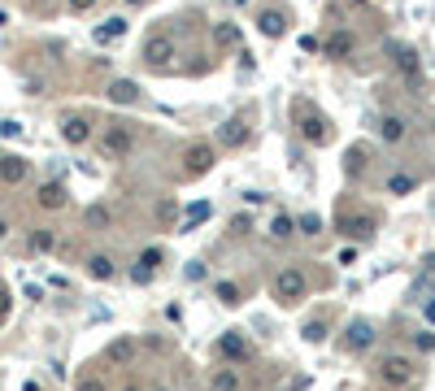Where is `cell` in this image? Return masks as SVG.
Here are the masks:
<instances>
[{
    "instance_id": "cell-1",
    "label": "cell",
    "mask_w": 435,
    "mask_h": 391,
    "mask_svg": "<svg viewBox=\"0 0 435 391\" xmlns=\"http://www.w3.org/2000/svg\"><path fill=\"white\" fill-rule=\"evenodd\" d=\"M296 118H300V130H305V139H309V144H318V148H322V144H331L327 118H322V113H318L309 101H305V105H296Z\"/></svg>"
},
{
    "instance_id": "cell-2",
    "label": "cell",
    "mask_w": 435,
    "mask_h": 391,
    "mask_svg": "<svg viewBox=\"0 0 435 391\" xmlns=\"http://www.w3.org/2000/svg\"><path fill=\"white\" fill-rule=\"evenodd\" d=\"M300 296H305V274L292 270V266L279 270V274H275V300H279V304H296Z\"/></svg>"
},
{
    "instance_id": "cell-3",
    "label": "cell",
    "mask_w": 435,
    "mask_h": 391,
    "mask_svg": "<svg viewBox=\"0 0 435 391\" xmlns=\"http://www.w3.org/2000/svg\"><path fill=\"white\" fill-rule=\"evenodd\" d=\"M170 61H174V40L170 35H153L148 48H144V65H148V70H166Z\"/></svg>"
},
{
    "instance_id": "cell-4",
    "label": "cell",
    "mask_w": 435,
    "mask_h": 391,
    "mask_svg": "<svg viewBox=\"0 0 435 391\" xmlns=\"http://www.w3.org/2000/svg\"><path fill=\"white\" fill-rule=\"evenodd\" d=\"M26 174H31V161H26V157H18V153H5V157H0V183L18 187V183H26Z\"/></svg>"
},
{
    "instance_id": "cell-5",
    "label": "cell",
    "mask_w": 435,
    "mask_h": 391,
    "mask_svg": "<svg viewBox=\"0 0 435 391\" xmlns=\"http://www.w3.org/2000/svg\"><path fill=\"white\" fill-rule=\"evenodd\" d=\"M101 148H105V157H126L135 148V139H131V130H126V126H109L101 135Z\"/></svg>"
},
{
    "instance_id": "cell-6",
    "label": "cell",
    "mask_w": 435,
    "mask_h": 391,
    "mask_svg": "<svg viewBox=\"0 0 435 391\" xmlns=\"http://www.w3.org/2000/svg\"><path fill=\"white\" fill-rule=\"evenodd\" d=\"M257 31H262L266 40H283L287 35V13L283 9H262L257 13Z\"/></svg>"
},
{
    "instance_id": "cell-7",
    "label": "cell",
    "mask_w": 435,
    "mask_h": 391,
    "mask_svg": "<svg viewBox=\"0 0 435 391\" xmlns=\"http://www.w3.org/2000/svg\"><path fill=\"white\" fill-rule=\"evenodd\" d=\"M370 344H375V326L357 318V322L348 326V335H344V348H348V352H366Z\"/></svg>"
},
{
    "instance_id": "cell-8",
    "label": "cell",
    "mask_w": 435,
    "mask_h": 391,
    "mask_svg": "<svg viewBox=\"0 0 435 391\" xmlns=\"http://www.w3.org/2000/svg\"><path fill=\"white\" fill-rule=\"evenodd\" d=\"M388 53H392V65L400 74H409V78H418V70H423V65H418V53L409 44H388Z\"/></svg>"
},
{
    "instance_id": "cell-9",
    "label": "cell",
    "mask_w": 435,
    "mask_h": 391,
    "mask_svg": "<svg viewBox=\"0 0 435 391\" xmlns=\"http://www.w3.org/2000/svg\"><path fill=\"white\" fill-rule=\"evenodd\" d=\"M187 161V174H209V166H214V148L209 144H191V148L183 153Z\"/></svg>"
},
{
    "instance_id": "cell-10",
    "label": "cell",
    "mask_w": 435,
    "mask_h": 391,
    "mask_svg": "<svg viewBox=\"0 0 435 391\" xmlns=\"http://www.w3.org/2000/svg\"><path fill=\"white\" fill-rule=\"evenodd\" d=\"M61 139L74 144V148H78V144H87L92 139V122L87 118H66V122H61Z\"/></svg>"
},
{
    "instance_id": "cell-11",
    "label": "cell",
    "mask_w": 435,
    "mask_h": 391,
    "mask_svg": "<svg viewBox=\"0 0 435 391\" xmlns=\"http://www.w3.org/2000/svg\"><path fill=\"white\" fill-rule=\"evenodd\" d=\"M244 139H248V126L239 122V118H231V122L218 126V144H222V148H239Z\"/></svg>"
},
{
    "instance_id": "cell-12",
    "label": "cell",
    "mask_w": 435,
    "mask_h": 391,
    "mask_svg": "<svg viewBox=\"0 0 435 391\" xmlns=\"http://www.w3.org/2000/svg\"><path fill=\"white\" fill-rule=\"evenodd\" d=\"M383 383L388 387H405L409 383V361L405 356H388V361H383Z\"/></svg>"
},
{
    "instance_id": "cell-13",
    "label": "cell",
    "mask_w": 435,
    "mask_h": 391,
    "mask_svg": "<svg viewBox=\"0 0 435 391\" xmlns=\"http://www.w3.org/2000/svg\"><path fill=\"white\" fill-rule=\"evenodd\" d=\"M126 26H131L126 18H105L101 26L92 31V40H96V44H114V40H122V35H126Z\"/></svg>"
},
{
    "instance_id": "cell-14",
    "label": "cell",
    "mask_w": 435,
    "mask_h": 391,
    "mask_svg": "<svg viewBox=\"0 0 435 391\" xmlns=\"http://www.w3.org/2000/svg\"><path fill=\"white\" fill-rule=\"evenodd\" d=\"M327 48V57H352V48H357V35L352 31H335V35L322 44Z\"/></svg>"
},
{
    "instance_id": "cell-15",
    "label": "cell",
    "mask_w": 435,
    "mask_h": 391,
    "mask_svg": "<svg viewBox=\"0 0 435 391\" xmlns=\"http://www.w3.org/2000/svg\"><path fill=\"white\" fill-rule=\"evenodd\" d=\"M340 231H344L348 239H370V235H375V218H366V214L344 218V222H340Z\"/></svg>"
},
{
    "instance_id": "cell-16",
    "label": "cell",
    "mask_w": 435,
    "mask_h": 391,
    "mask_svg": "<svg viewBox=\"0 0 435 391\" xmlns=\"http://www.w3.org/2000/svg\"><path fill=\"white\" fill-rule=\"evenodd\" d=\"M109 101H114V105H135L139 87L131 83V78H114V83H109Z\"/></svg>"
},
{
    "instance_id": "cell-17",
    "label": "cell",
    "mask_w": 435,
    "mask_h": 391,
    "mask_svg": "<svg viewBox=\"0 0 435 391\" xmlns=\"http://www.w3.org/2000/svg\"><path fill=\"white\" fill-rule=\"evenodd\" d=\"M218 352L231 356V361H248V344H244V335H235V331L218 339Z\"/></svg>"
},
{
    "instance_id": "cell-18",
    "label": "cell",
    "mask_w": 435,
    "mask_h": 391,
    "mask_svg": "<svg viewBox=\"0 0 435 391\" xmlns=\"http://www.w3.org/2000/svg\"><path fill=\"white\" fill-rule=\"evenodd\" d=\"M87 274H92V279L96 283H109V279H114V257H105V252H96V257H87Z\"/></svg>"
},
{
    "instance_id": "cell-19",
    "label": "cell",
    "mask_w": 435,
    "mask_h": 391,
    "mask_svg": "<svg viewBox=\"0 0 435 391\" xmlns=\"http://www.w3.org/2000/svg\"><path fill=\"white\" fill-rule=\"evenodd\" d=\"M35 200H40V209H61V205H66V187H61V183H44Z\"/></svg>"
},
{
    "instance_id": "cell-20",
    "label": "cell",
    "mask_w": 435,
    "mask_h": 391,
    "mask_svg": "<svg viewBox=\"0 0 435 391\" xmlns=\"http://www.w3.org/2000/svg\"><path fill=\"white\" fill-rule=\"evenodd\" d=\"M157 261H161V252H157V248H148V252H144V257L135 261L131 279H135V283H148V279H153V270H157Z\"/></svg>"
},
{
    "instance_id": "cell-21",
    "label": "cell",
    "mask_w": 435,
    "mask_h": 391,
    "mask_svg": "<svg viewBox=\"0 0 435 391\" xmlns=\"http://www.w3.org/2000/svg\"><path fill=\"white\" fill-rule=\"evenodd\" d=\"M214 44L218 48H239V26L235 22H218L214 26Z\"/></svg>"
},
{
    "instance_id": "cell-22",
    "label": "cell",
    "mask_w": 435,
    "mask_h": 391,
    "mask_svg": "<svg viewBox=\"0 0 435 391\" xmlns=\"http://www.w3.org/2000/svg\"><path fill=\"white\" fill-rule=\"evenodd\" d=\"M209 214H214V209H209L205 200H201V205H191L187 214H183V226H179V231H196V226H201V222H205Z\"/></svg>"
},
{
    "instance_id": "cell-23",
    "label": "cell",
    "mask_w": 435,
    "mask_h": 391,
    "mask_svg": "<svg viewBox=\"0 0 435 391\" xmlns=\"http://www.w3.org/2000/svg\"><path fill=\"white\" fill-rule=\"evenodd\" d=\"M379 135L388 139V144H400V139H405V122H400V118H383L379 122Z\"/></svg>"
},
{
    "instance_id": "cell-24",
    "label": "cell",
    "mask_w": 435,
    "mask_h": 391,
    "mask_svg": "<svg viewBox=\"0 0 435 391\" xmlns=\"http://www.w3.org/2000/svg\"><path fill=\"white\" fill-rule=\"evenodd\" d=\"M413 187H418L413 174H392V178H388V191H392V196H409Z\"/></svg>"
},
{
    "instance_id": "cell-25",
    "label": "cell",
    "mask_w": 435,
    "mask_h": 391,
    "mask_svg": "<svg viewBox=\"0 0 435 391\" xmlns=\"http://www.w3.org/2000/svg\"><path fill=\"white\" fill-rule=\"evenodd\" d=\"M292 226H296L292 218H287V214H279L275 222H270V239H292Z\"/></svg>"
},
{
    "instance_id": "cell-26",
    "label": "cell",
    "mask_w": 435,
    "mask_h": 391,
    "mask_svg": "<svg viewBox=\"0 0 435 391\" xmlns=\"http://www.w3.org/2000/svg\"><path fill=\"white\" fill-rule=\"evenodd\" d=\"M135 352V344H131V339H114V344H109V361H126V356H131Z\"/></svg>"
},
{
    "instance_id": "cell-27",
    "label": "cell",
    "mask_w": 435,
    "mask_h": 391,
    "mask_svg": "<svg viewBox=\"0 0 435 391\" xmlns=\"http://www.w3.org/2000/svg\"><path fill=\"white\" fill-rule=\"evenodd\" d=\"M214 296H218L222 304H239V287H235V283H227V279H222V283L214 287Z\"/></svg>"
},
{
    "instance_id": "cell-28",
    "label": "cell",
    "mask_w": 435,
    "mask_h": 391,
    "mask_svg": "<svg viewBox=\"0 0 435 391\" xmlns=\"http://www.w3.org/2000/svg\"><path fill=\"white\" fill-rule=\"evenodd\" d=\"M214 387H218V391H239V374H235V370H222L218 379H214Z\"/></svg>"
},
{
    "instance_id": "cell-29",
    "label": "cell",
    "mask_w": 435,
    "mask_h": 391,
    "mask_svg": "<svg viewBox=\"0 0 435 391\" xmlns=\"http://www.w3.org/2000/svg\"><path fill=\"white\" fill-rule=\"evenodd\" d=\"M53 243H57V235H53V231H35V235H31V248H35V252H48Z\"/></svg>"
},
{
    "instance_id": "cell-30",
    "label": "cell",
    "mask_w": 435,
    "mask_h": 391,
    "mask_svg": "<svg viewBox=\"0 0 435 391\" xmlns=\"http://www.w3.org/2000/svg\"><path fill=\"white\" fill-rule=\"evenodd\" d=\"M300 335H305V344H322V339H327V326H322V322H309Z\"/></svg>"
},
{
    "instance_id": "cell-31",
    "label": "cell",
    "mask_w": 435,
    "mask_h": 391,
    "mask_svg": "<svg viewBox=\"0 0 435 391\" xmlns=\"http://www.w3.org/2000/svg\"><path fill=\"white\" fill-rule=\"evenodd\" d=\"M296 226H300V235H318V231H322V218H318V214H300Z\"/></svg>"
},
{
    "instance_id": "cell-32",
    "label": "cell",
    "mask_w": 435,
    "mask_h": 391,
    "mask_svg": "<svg viewBox=\"0 0 435 391\" xmlns=\"http://www.w3.org/2000/svg\"><path fill=\"white\" fill-rule=\"evenodd\" d=\"M205 274H209V270H205V261H187V270H183V279H187V283H201V279H205Z\"/></svg>"
},
{
    "instance_id": "cell-33",
    "label": "cell",
    "mask_w": 435,
    "mask_h": 391,
    "mask_svg": "<svg viewBox=\"0 0 435 391\" xmlns=\"http://www.w3.org/2000/svg\"><path fill=\"white\" fill-rule=\"evenodd\" d=\"M0 135H5V139H18V135H22V122H13V118L0 122Z\"/></svg>"
},
{
    "instance_id": "cell-34",
    "label": "cell",
    "mask_w": 435,
    "mask_h": 391,
    "mask_svg": "<svg viewBox=\"0 0 435 391\" xmlns=\"http://www.w3.org/2000/svg\"><path fill=\"white\" fill-rule=\"evenodd\" d=\"M413 344H418V352H435V335H431V331H423V335L413 339Z\"/></svg>"
},
{
    "instance_id": "cell-35",
    "label": "cell",
    "mask_w": 435,
    "mask_h": 391,
    "mask_svg": "<svg viewBox=\"0 0 435 391\" xmlns=\"http://www.w3.org/2000/svg\"><path fill=\"white\" fill-rule=\"evenodd\" d=\"M231 226H235V235H248V231H253V218H248V214H239Z\"/></svg>"
},
{
    "instance_id": "cell-36",
    "label": "cell",
    "mask_w": 435,
    "mask_h": 391,
    "mask_svg": "<svg viewBox=\"0 0 435 391\" xmlns=\"http://www.w3.org/2000/svg\"><path fill=\"white\" fill-rule=\"evenodd\" d=\"M9 304H13V296H9V287H0V322L9 318Z\"/></svg>"
},
{
    "instance_id": "cell-37",
    "label": "cell",
    "mask_w": 435,
    "mask_h": 391,
    "mask_svg": "<svg viewBox=\"0 0 435 391\" xmlns=\"http://www.w3.org/2000/svg\"><path fill=\"white\" fill-rule=\"evenodd\" d=\"M66 5H70L74 13H87V9H96V0H66Z\"/></svg>"
},
{
    "instance_id": "cell-38",
    "label": "cell",
    "mask_w": 435,
    "mask_h": 391,
    "mask_svg": "<svg viewBox=\"0 0 435 391\" xmlns=\"http://www.w3.org/2000/svg\"><path fill=\"white\" fill-rule=\"evenodd\" d=\"M318 48H322V44H318L314 35H300V53H318Z\"/></svg>"
},
{
    "instance_id": "cell-39",
    "label": "cell",
    "mask_w": 435,
    "mask_h": 391,
    "mask_svg": "<svg viewBox=\"0 0 435 391\" xmlns=\"http://www.w3.org/2000/svg\"><path fill=\"white\" fill-rule=\"evenodd\" d=\"M87 222H96V226H105V222H109V214H105V209H87Z\"/></svg>"
},
{
    "instance_id": "cell-40",
    "label": "cell",
    "mask_w": 435,
    "mask_h": 391,
    "mask_svg": "<svg viewBox=\"0 0 435 391\" xmlns=\"http://www.w3.org/2000/svg\"><path fill=\"white\" fill-rule=\"evenodd\" d=\"M78 391H105V387L96 383V379H83V383H78Z\"/></svg>"
},
{
    "instance_id": "cell-41",
    "label": "cell",
    "mask_w": 435,
    "mask_h": 391,
    "mask_svg": "<svg viewBox=\"0 0 435 391\" xmlns=\"http://www.w3.org/2000/svg\"><path fill=\"white\" fill-rule=\"evenodd\" d=\"M427 318H431V322H435V296H431V300H427Z\"/></svg>"
},
{
    "instance_id": "cell-42",
    "label": "cell",
    "mask_w": 435,
    "mask_h": 391,
    "mask_svg": "<svg viewBox=\"0 0 435 391\" xmlns=\"http://www.w3.org/2000/svg\"><path fill=\"white\" fill-rule=\"evenodd\" d=\"M122 5H131V9H139V5H148V0H122Z\"/></svg>"
},
{
    "instance_id": "cell-43",
    "label": "cell",
    "mask_w": 435,
    "mask_h": 391,
    "mask_svg": "<svg viewBox=\"0 0 435 391\" xmlns=\"http://www.w3.org/2000/svg\"><path fill=\"white\" fill-rule=\"evenodd\" d=\"M31 5H35V9H48V5H53V0H31Z\"/></svg>"
},
{
    "instance_id": "cell-44",
    "label": "cell",
    "mask_w": 435,
    "mask_h": 391,
    "mask_svg": "<svg viewBox=\"0 0 435 391\" xmlns=\"http://www.w3.org/2000/svg\"><path fill=\"white\" fill-rule=\"evenodd\" d=\"M5 231H9V226H5V222H0V239H5Z\"/></svg>"
},
{
    "instance_id": "cell-45",
    "label": "cell",
    "mask_w": 435,
    "mask_h": 391,
    "mask_svg": "<svg viewBox=\"0 0 435 391\" xmlns=\"http://www.w3.org/2000/svg\"><path fill=\"white\" fill-rule=\"evenodd\" d=\"M352 5H366V0H352Z\"/></svg>"
},
{
    "instance_id": "cell-46",
    "label": "cell",
    "mask_w": 435,
    "mask_h": 391,
    "mask_svg": "<svg viewBox=\"0 0 435 391\" xmlns=\"http://www.w3.org/2000/svg\"><path fill=\"white\" fill-rule=\"evenodd\" d=\"M126 391H139V387H126Z\"/></svg>"
},
{
    "instance_id": "cell-47",
    "label": "cell",
    "mask_w": 435,
    "mask_h": 391,
    "mask_svg": "<svg viewBox=\"0 0 435 391\" xmlns=\"http://www.w3.org/2000/svg\"><path fill=\"white\" fill-rule=\"evenodd\" d=\"M235 5H244V0H235Z\"/></svg>"
}]
</instances>
